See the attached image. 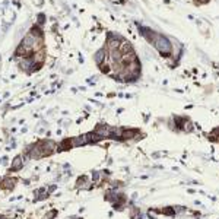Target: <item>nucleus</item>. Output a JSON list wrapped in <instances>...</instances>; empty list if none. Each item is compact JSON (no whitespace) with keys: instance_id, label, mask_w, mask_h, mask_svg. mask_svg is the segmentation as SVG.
<instances>
[{"instance_id":"1","label":"nucleus","mask_w":219,"mask_h":219,"mask_svg":"<svg viewBox=\"0 0 219 219\" xmlns=\"http://www.w3.org/2000/svg\"><path fill=\"white\" fill-rule=\"evenodd\" d=\"M145 35H146V38L156 47V50L159 51L162 56L168 57L169 54L172 53V47H171L169 41L164 37V35L156 34V32H151V34H146V32H145Z\"/></svg>"},{"instance_id":"2","label":"nucleus","mask_w":219,"mask_h":219,"mask_svg":"<svg viewBox=\"0 0 219 219\" xmlns=\"http://www.w3.org/2000/svg\"><path fill=\"white\" fill-rule=\"evenodd\" d=\"M16 184V178H10V177H6V178H1L0 180V188H4V190H12Z\"/></svg>"},{"instance_id":"3","label":"nucleus","mask_w":219,"mask_h":219,"mask_svg":"<svg viewBox=\"0 0 219 219\" xmlns=\"http://www.w3.org/2000/svg\"><path fill=\"white\" fill-rule=\"evenodd\" d=\"M107 54H108V51L105 50V48H101V50L95 54V63H97L98 66H101L102 63H104V60L107 59Z\"/></svg>"},{"instance_id":"4","label":"nucleus","mask_w":219,"mask_h":219,"mask_svg":"<svg viewBox=\"0 0 219 219\" xmlns=\"http://www.w3.org/2000/svg\"><path fill=\"white\" fill-rule=\"evenodd\" d=\"M88 142H86V137L83 136H76V137H72V146L73 148H79V146H83L86 145Z\"/></svg>"},{"instance_id":"5","label":"nucleus","mask_w":219,"mask_h":219,"mask_svg":"<svg viewBox=\"0 0 219 219\" xmlns=\"http://www.w3.org/2000/svg\"><path fill=\"white\" fill-rule=\"evenodd\" d=\"M70 148H73V146H72V137H67V139H63V140H62V143L59 145V149H57V151L59 152L69 151Z\"/></svg>"},{"instance_id":"6","label":"nucleus","mask_w":219,"mask_h":219,"mask_svg":"<svg viewBox=\"0 0 219 219\" xmlns=\"http://www.w3.org/2000/svg\"><path fill=\"white\" fill-rule=\"evenodd\" d=\"M23 167V161H22V156H16L13 161H12V167L10 171H19V169Z\"/></svg>"},{"instance_id":"7","label":"nucleus","mask_w":219,"mask_h":219,"mask_svg":"<svg viewBox=\"0 0 219 219\" xmlns=\"http://www.w3.org/2000/svg\"><path fill=\"white\" fill-rule=\"evenodd\" d=\"M57 213H59V212H57L56 209H53V210H50V212H47V213H45L44 219H54L56 216H57Z\"/></svg>"},{"instance_id":"8","label":"nucleus","mask_w":219,"mask_h":219,"mask_svg":"<svg viewBox=\"0 0 219 219\" xmlns=\"http://www.w3.org/2000/svg\"><path fill=\"white\" fill-rule=\"evenodd\" d=\"M85 181H86V177H85V175H82V177H79V178H78V183H76V184H78V187H81V185L83 184Z\"/></svg>"},{"instance_id":"9","label":"nucleus","mask_w":219,"mask_h":219,"mask_svg":"<svg viewBox=\"0 0 219 219\" xmlns=\"http://www.w3.org/2000/svg\"><path fill=\"white\" fill-rule=\"evenodd\" d=\"M120 202H124L123 194H120ZM114 209H121V203H114Z\"/></svg>"},{"instance_id":"10","label":"nucleus","mask_w":219,"mask_h":219,"mask_svg":"<svg viewBox=\"0 0 219 219\" xmlns=\"http://www.w3.org/2000/svg\"><path fill=\"white\" fill-rule=\"evenodd\" d=\"M92 180L94 181H98L100 180V172L98 171H92Z\"/></svg>"},{"instance_id":"11","label":"nucleus","mask_w":219,"mask_h":219,"mask_svg":"<svg viewBox=\"0 0 219 219\" xmlns=\"http://www.w3.org/2000/svg\"><path fill=\"white\" fill-rule=\"evenodd\" d=\"M209 0H194V3L196 4H203V3H207Z\"/></svg>"},{"instance_id":"12","label":"nucleus","mask_w":219,"mask_h":219,"mask_svg":"<svg viewBox=\"0 0 219 219\" xmlns=\"http://www.w3.org/2000/svg\"><path fill=\"white\" fill-rule=\"evenodd\" d=\"M56 188H57V185H51L50 188H48V193H51V191H54Z\"/></svg>"},{"instance_id":"13","label":"nucleus","mask_w":219,"mask_h":219,"mask_svg":"<svg viewBox=\"0 0 219 219\" xmlns=\"http://www.w3.org/2000/svg\"><path fill=\"white\" fill-rule=\"evenodd\" d=\"M69 219H82V218H76V216H72V218H69Z\"/></svg>"},{"instance_id":"14","label":"nucleus","mask_w":219,"mask_h":219,"mask_svg":"<svg viewBox=\"0 0 219 219\" xmlns=\"http://www.w3.org/2000/svg\"><path fill=\"white\" fill-rule=\"evenodd\" d=\"M0 219H7V218H4V216H0Z\"/></svg>"}]
</instances>
